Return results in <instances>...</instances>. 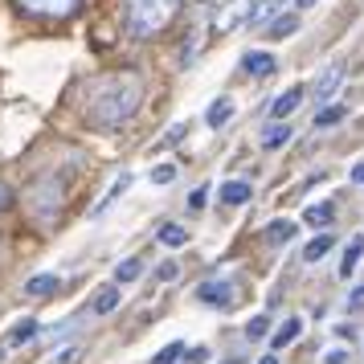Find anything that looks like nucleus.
Masks as SVG:
<instances>
[{
	"instance_id": "nucleus-1",
	"label": "nucleus",
	"mask_w": 364,
	"mask_h": 364,
	"mask_svg": "<svg viewBox=\"0 0 364 364\" xmlns=\"http://www.w3.org/2000/svg\"><path fill=\"white\" fill-rule=\"evenodd\" d=\"M139 102H144V78L135 70H119V74H102L86 82L82 115L95 127H119L139 111Z\"/></svg>"
},
{
	"instance_id": "nucleus-2",
	"label": "nucleus",
	"mask_w": 364,
	"mask_h": 364,
	"mask_svg": "<svg viewBox=\"0 0 364 364\" xmlns=\"http://www.w3.org/2000/svg\"><path fill=\"white\" fill-rule=\"evenodd\" d=\"M123 4H127L132 37H156L181 9V0H123Z\"/></svg>"
},
{
	"instance_id": "nucleus-3",
	"label": "nucleus",
	"mask_w": 364,
	"mask_h": 364,
	"mask_svg": "<svg viewBox=\"0 0 364 364\" xmlns=\"http://www.w3.org/2000/svg\"><path fill=\"white\" fill-rule=\"evenodd\" d=\"M62 200H66V188H62V181H53V176H41L25 193V205H29V213L37 221H53V217L62 213Z\"/></svg>"
},
{
	"instance_id": "nucleus-4",
	"label": "nucleus",
	"mask_w": 364,
	"mask_h": 364,
	"mask_svg": "<svg viewBox=\"0 0 364 364\" xmlns=\"http://www.w3.org/2000/svg\"><path fill=\"white\" fill-rule=\"evenodd\" d=\"M197 299L205 307H233L237 303V287L230 279H205L197 287Z\"/></svg>"
},
{
	"instance_id": "nucleus-5",
	"label": "nucleus",
	"mask_w": 364,
	"mask_h": 364,
	"mask_svg": "<svg viewBox=\"0 0 364 364\" xmlns=\"http://www.w3.org/2000/svg\"><path fill=\"white\" fill-rule=\"evenodd\" d=\"M82 0H17V9L33 13V17H74Z\"/></svg>"
},
{
	"instance_id": "nucleus-6",
	"label": "nucleus",
	"mask_w": 364,
	"mask_h": 364,
	"mask_svg": "<svg viewBox=\"0 0 364 364\" xmlns=\"http://www.w3.org/2000/svg\"><path fill=\"white\" fill-rule=\"evenodd\" d=\"M250 4H254V0H230V4L217 13V33H230V29H237V25H246V17L254 13Z\"/></svg>"
},
{
	"instance_id": "nucleus-7",
	"label": "nucleus",
	"mask_w": 364,
	"mask_h": 364,
	"mask_svg": "<svg viewBox=\"0 0 364 364\" xmlns=\"http://www.w3.org/2000/svg\"><path fill=\"white\" fill-rule=\"evenodd\" d=\"M303 99H307V90H303V86H287L279 99L270 102V119H274V123H282L287 115H295L299 102H303Z\"/></svg>"
},
{
	"instance_id": "nucleus-8",
	"label": "nucleus",
	"mask_w": 364,
	"mask_h": 364,
	"mask_svg": "<svg viewBox=\"0 0 364 364\" xmlns=\"http://www.w3.org/2000/svg\"><path fill=\"white\" fill-rule=\"evenodd\" d=\"M340 86H344V66H328L315 82V102H331L340 95Z\"/></svg>"
},
{
	"instance_id": "nucleus-9",
	"label": "nucleus",
	"mask_w": 364,
	"mask_h": 364,
	"mask_svg": "<svg viewBox=\"0 0 364 364\" xmlns=\"http://www.w3.org/2000/svg\"><path fill=\"white\" fill-rule=\"evenodd\" d=\"M242 70H246L250 78H270V74L279 70V62H274L266 50H250L246 58H242Z\"/></svg>"
},
{
	"instance_id": "nucleus-10",
	"label": "nucleus",
	"mask_w": 364,
	"mask_h": 364,
	"mask_svg": "<svg viewBox=\"0 0 364 364\" xmlns=\"http://www.w3.org/2000/svg\"><path fill=\"white\" fill-rule=\"evenodd\" d=\"M217 197L233 209V205H246V200L254 197V188H250V181H225L221 188H217Z\"/></svg>"
},
{
	"instance_id": "nucleus-11",
	"label": "nucleus",
	"mask_w": 364,
	"mask_h": 364,
	"mask_svg": "<svg viewBox=\"0 0 364 364\" xmlns=\"http://www.w3.org/2000/svg\"><path fill=\"white\" fill-rule=\"evenodd\" d=\"M58 287H62L58 274H33V279L25 282V295L29 299H46V295H58Z\"/></svg>"
},
{
	"instance_id": "nucleus-12",
	"label": "nucleus",
	"mask_w": 364,
	"mask_h": 364,
	"mask_svg": "<svg viewBox=\"0 0 364 364\" xmlns=\"http://www.w3.org/2000/svg\"><path fill=\"white\" fill-rule=\"evenodd\" d=\"M295 29H299V13H282V17H274L266 25V37H270V41H287Z\"/></svg>"
},
{
	"instance_id": "nucleus-13",
	"label": "nucleus",
	"mask_w": 364,
	"mask_h": 364,
	"mask_svg": "<svg viewBox=\"0 0 364 364\" xmlns=\"http://www.w3.org/2000/svg\"><path fill=\"white\" fill-rule=\"evenodd\" d=\"M127 184H132V176L123 172V176H119V181L111 184V188H107V197H102L99 205H95V209H90V217H102V213H107V209H111V205H115V200L123 197V193H127Z\"/></svg>"
},
{
	"instance_id": "nucleus-14",
	"label": "nucleus",
	"mask_w": 364,
	"mask_h": 364,
	"mask_svg": "<svg viewBox=\"0 0 364 364\" xmlns=\"http://www.w3.org/2000/svg\"><path fill=\"white\" fill-rule=\"evenodd\" d=\"M230 119H233V102L230 99H213L209 102V111H205V123H209V127H225Z\"/></svg>"
},
{
	"instance_id": "nucleus-15",
	"label": "nucleus",
	"mask_w": 364,
	"mask_h": 364,
	"mask_svg": "<svg viewBox=\"0 0 364 364\" xmlns=\"http://www.w3.org/2000/svg\"><path fill=\"white\" fill-rule=\"evenodd\" d=\"M299 331H303V319H299V315H291V319H282V328L274 331V336H270V344H274V348L295 344V336H299Z\"/></svg>"
},
{
	"instance_id": "nucleus-16",
	"label": "nucleus",
	"mask_w": 364,
	"mask_h": 364,
	"mask_svg": "<svg viewBox=\"0 0 364 364\" xmlns=\"http://www.w3.org/2000/svg\"><path fill=\"white\" fill-rule=\"evenodd\" d=\"M287 139H291V127H287V123H270V127H262V148L266 151H279Z\"/></svg>"
},
{
	"instance_id": "nucleus-17",
	"label": "nucleus",
	"mask_w": 364,
	"mask_h": 364,
	"mask_svg": "<svg viewBox=\"0 0 364 364\" xmlns=\"http://www.w3.org/2000/svg\"><path fill=\"white\" fill-rule=\"evenodd\" d=\"M37 331H41V323H37V319H21L17 328L9 331V348H21V344H29V340H33Z\"/></svg>"
},
{
	"instance_id": "nucleus-18",
	"label": "nucleus",
	"mask_w": 364,
	"mask_h": 364,
	"mask_svg": "<svg viewBox=\"0 0 364 364\" xmlns=\"http://www.w3.org/2000/svg\"><path fill=\"white\" fill-rule=\"evenodd\" d=\"M295 233H299V230H295V221H270V225H266V237H270V246H287Z\"/></svg>"
},
{
	"instance_id": "nucleus-19",
	"label": "nucleus",
	"mask_w": 364,
	"mask_h": 364,
	"mask_svg": "<svg viewBox=\"0 0 364 364\" xmlns=\"http://www.w3.org/2000/svg\"><path fill=\"white\" fill-rule=\"evenodd\" d=\"M331 217H336V209H331V200H319V205H307V213H303V221H307V225H331Z\"/></svg>"
},
{
	"instance_id": "nucleus-20",
	"label": "nucleus",
	"mask_w": 364,
	"mask_h": 364,
	"mask_svg": "<svg viewBox=\"0 0 364 364\" xmlns=\"http://www.w3.org/2000/svg\"><path fill=\"white\" fill-rule=\"evenodd\" d=\"M360 254H364V237H356V242L344 250V262H340V274H344V279H352V274H356V266H360Z\"/></svg>"
},
{
	"instance_id": "nucleus-21",
	"label": "nucleus",
	"mask_w": 364,
	"mask_h": 364,
	"mask_svg": "<svg viewBox=\"0 0 364 364\" xmlns=\"http://www.w3.org/2000/svg\"><path fill=\"white\" fill-rule=\"evenodd\" d=\"M119 307V287H102L95 295V315H111Z\"/></svg>"
},
{
	"instance_id": "nucleus-22",
	"label": "nucleus",
	"mask_w": 364,
	"mask_h": 364,
	"mask_svg": "<svg viewBox=\"0 0 364 364\" xmlns=\"http://www.w3.org/2000/svg\"><path fill=\"white\" fill-rule=\"evenodd\" d=\"M348 119V107H319V115H315V127H336V123H344Z\"/></svg>"
},
{
	"instance_id": "nucleus-23",
	"label": "nucleus",
	"mask_w": 364,
	"mask_h": 364,
	"mask_svg": "<svg viewBox=\"0 0 364 364\" xmlns=\"http://www.w3.org/2000/svg\"><path fill=\"white\" fill-rule=\"evenodd\" d=\"M144 274V262L139 258H123V262L115 266V282H135Z\"/></svg>"
},
{
	"instance_id": "nucleus-24",
	"label": "nucleus",
	"mask_w": 364,
	"mask_h": 364,
	"mask_svg": "<svg viewBox=\"0 0 364 364\" xmlns=\"http://www.w3.org/2000/svg\"><path fill=\"white\" fill-rule=\"evenodd\" d=\"M328 250H331V233H319V237H311V242H307L303 258H307V262H319V258H323Z\"/></svg>"
},
{
	"instance_id": "nucleus-25",
	"label": "nucleus",
	"mask_w": 364,
	"mask_h": 364,
	"mask_svg": "<svg viewBox=\"0 0 364 364\" xmlns=\"http://www.w3.org/2000/svg\"><path fill=\"white\" fill-rule=\"evenodd\" d=\"M156 237H160L164 246H184V242H188V233H184L181 225H176V221H168V225H160V233H156Z\"/></svg>"
},
{
	"instance_id": "nucleus-26",
	"label": "nucleus",
	"mask_w": 364,
	"mask_h": 364,
	"mask_svg": "<svg viewBox=\"0 0 364 364\" xmlns=\"http://www.w3.org/2000/svg\"><path fill=\"white\" fill-rule=\"evenodd\" d=\"M250 17L258 21V25H266V21H274V17H279V0H258Z\"/></svg>"
},
{
	"instance_id": "nucleus-27",
	"label": "nucleus",
	"mask_w": 364,
	"mask_h": 364,
	"mask_svg": "<svg viewBox=\"0 0 364 364\" xmlns=\"http://www.w3.org/2000/svg\"><path fill=\"white\" fill-rule=\"evenodd\" d=\"M184 356V340H172V344L164 348V352H160V356H156V360L151 364H176Z\"/></svg>"
},
{
	"instance_id": "nucleus-28",
	"label": "nucleus",
	"mask_w": 364,
	"mask_h": 364,
	"mask_svg": "<svg viewBox=\"0 0 364 364\" xmlns=\"http://www.w3.org/2000/svg\"><path fill=\"white\" fill-rule=\"evenodd\" d=\"M176 172H181L176 164H156L151 168V184H172L176 181Z\"/></svg>"
},
{
	"instance_id": "nucleus-29",
	"label": "nucleus",
	"mask_w": 364,
	"mask_h": 364,
	"mask_svg": "<svg viewBox=\"0 0 364 364\" xmlns=\"http://www.w3.org/2000/svg\"><path fill=\"white\" fill-rule=\"evenodd\" d=\"M266 331H270V319H266V315H254L246 323V340H262Z\"/></svg>"
},
{
	"instance_id": "nucleus-30",
	"label": "nucleus",
	"mask_w": 364,
	"mask_h": 364,
	"mask_svg": "<svg viewBox=\"0 0 364 364\" xmlns=\"http://www.w3.org/2000/svg\"><path fill=\"white\" fill-rule=\"evenodd\" d=\"M205 205H209V188L200 184V188H193V193H188V209H193V213H200Z\"/></svg>"
},
{
	"instance_id": "nucleus-31",
	"label": "nucleus",
	"mask_w": 364,
	"mask_h": 364,
	"mask_svg": "<svg viewBox=\"0 0 364 364\" xmlns=\"http://www.w3.org/2000/svg\"><path fill=\"white\" fill-rule=\"evenodd\" d=\"M319 360H323V364H348V348H328Z\"/></svg>"
},
{
	"instance_id": "nucleus-32",
	"label": "nucleus",
	"mask_w": 364,
	"mask_h": 364,
	"mask_svg": "<svg viewBox=\"0 0 364 364\" xmlns=\"http://www.w3.org/2000/svg\"><path fill=\"white\" fill-rule=\"evenodd\" d=\"M172 279H181V266H176V262H164V266H160V282H172Z\"/></svg>"
},
{
	"instance_id": "nucleus-33",
	"label": "nucleus",
	"mask_w": 364,
	"mask_h": 364,
	"mask_svg": "<svg viewBox=\"0 0 364 364\" xmlns=\"http://www.w3.org/2000/svg\"><path fill=\"white\" fill-rule=\"evenodd\" d=\"M9 205H13V188H9V184L0 181V213H4Z\"/></svg>"
},
{
	"instance_id": "nucleus-34",
	"label": "nucleus",
	"mask_w": 364,
	"mask_h": 364,
	"mask_svg": "<svg viewBox=\"0 0 364 364\" xmlns=\"http://www.w3.org/2000/svg\"><path fill=\"white\" fill-rule=\"evenodd\" d=\"M352 184H364V160L360 164H352Z\"/></svg>"
},
{
	"instance_id": "nucleus-35",
	"label": "nucleus",
	"mask_w": 364,
	"mask_h": 364,
	"mask_svg": "<svg viewBox=\"0 0 364 364\" xmlns=\"http://www.w3.org/2000/svg\"><path fill=\"white\" fill-rule=\"evenodd\" d=\"M348 303H352V307H360V303H364V282L356 287V291H352V299H348Z\"/></svg>"
},
{
	"instance_id": "nucleus-36",
	"label": "nucleus",
	"mask_w": 364,
	"mask_h": 364,
	"mask_svg": "<svg viewBox=\"0 0 364 364\" xmlns=\"http://www.w3.org/2000/svg\"><path fill=\"white\" fill-rule=\"evenodd\" d=\"M295 4H299V9H311L315 0H295Z\"/></svg>"
},
{
	"instance_id": "nucleus-37",
	"label": "nucleus",
	"mask_w": 364,
	"mask_h": 364,
	"mask_svg": "<svg viewBox=\"0 0 364 364\" xmlns=\"http://www.w3.org/2000/svg\"><path fill=\"white\" fill-rule=\"evenodd\" d=\"M258 364H279V360H274V356H262V360H258Z\"/></svg>"
}]
</instances>
